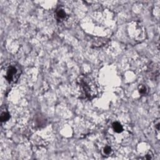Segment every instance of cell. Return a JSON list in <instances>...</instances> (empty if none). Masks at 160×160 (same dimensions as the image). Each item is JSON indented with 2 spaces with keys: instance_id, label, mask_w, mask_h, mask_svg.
Listing matches in <instances>:
<instances>
[{
  "instance_id": "obj_1",
  "label": "cell",
  "mask_w": 160,
  "mask_h": 160,
  "mask_svg": "<svg viewBox=\"0 0 160 160\" xmlns=\"http://www.w3.org/2000/svg\"><path fill=\"white\" fill-rule=\"evenodd\" d=\"M130 124L118 116L109 119L105 128L106 139L115 148L128 143L132 136Z\"/></svg>"
},
{
  "instance_id": "obj_2",
  "label": "cell",
  "mask_w": 160,
  "mask_h": 160,
  "mask_svg": "<svg viewBox=\"0 0 160 160\" xmlns=\"http://www.w3.org/2000/svg\"><path fill=\"white\" fill-rule=\"evenodd\" d=\"M77 84L81 94L86 99H92L97 96L98 86L91 75H80L77 79Z\"/></svg>"
},
{
  "instance_id": "obj_3",
  "label": "cell",
  "mask_w": 160,
  "mask_h": 160,
  "mask_svg": "<svg viewBox=\"0 0 160 160\" xmlns=\"http://www.w3.org/2000/svg\"><path fill=\"white\" fill-rule=\"evenodd\" d=\"M1 74L9 84L16 83L21 74V68L16 62H9L2 65Z\"/></svg>"
},
{
  "instance_id": "obj_4",
  "label": "cell",
  "mask_w": 160,
  "mask_h": 160,
  "mask_svg": "<svg viewBox=\"0 0 160 160\" xmlns=\"http://www.w3.org/2000/svg\"><path fill=\"white\" fill-rule=\"evenodd\" d=\"M100 153L104 157H109L113 154L114 147L106 139L105 142H101L99 144Z\"/></svg>"
},
{
  "instance_id": "obj_5",
  "label": "cell",
  "mask_w": 160,
  "mask_h": 160,
  "mask_svg": "<svg viewBox=\"0 0 160 160\" xmlns=\"http://www.w3.org/2000/svg\"><path fill=\"white\" fill-rule=\"evenodd\" d=\"M54 17L58 22H62L68 19L69 14L63 7H59L54 12Z\"/></svg>"
},
{
  "instance_id": "obj_6",
  "label": "cell",
  "mask_w": 160,
  "mask_h": 160,
  "mask_svg": "<svg viewBox=\"0 0 160 160\" xmlns=\"http://www.w3.org/2000/svg\"><path fill=\"white\" fill-rule=\"evenodd\" d=\"M149 76L151 79H156L159 76V67L156 64H153L148 69Z\"/></svg>"
},
{
  "instance_id": "obj_7",
  "label": "cell",
  "mask_w": 160,
  "mask_h": 160,
  "mask_svg": "<svg viewBox=\"0 0 160 160\" xmlns=\"http://www.w3.org/2000/svg\"><path fill=\"white\" fill-rule=\"evenodd\" d=\"M10 118V115L8 109L6 107H2L1 111V116H0V120L1 122H6L8 121Z\"/></svg>"
},
{
  "instance_id": "obj_8",
  "label": "cell",
  "mask_w": 160,
  "mask_h": 160,
  "mask_svg": "<svg viewBox=\"0 0 160 160\" xmlns=\"http://www.w3.org/2000/svg\"><path fill=\"white\" fill-rule=\"evenodd\" d=\"M139 92L142 95H146L148 92V88L146 84H140L138 87Z\"/></svg>"
},
{
  "instance_id": "obj_9",
  "label": "cell",
  "mask_w": 160,
  "mask_h": 160,
  "mask_svg": "<svg viewBox=\"0 0 160 160\" xmlns=\"http://www.w3.org/2000/svg\"><path fill=\"white\" fill-rule=\"evenodd\" d=\"M154 126L155 128V131L158 135V136H159V119H157L155 120V121L154 122Z\"/></svg>"
}]
</instances>
